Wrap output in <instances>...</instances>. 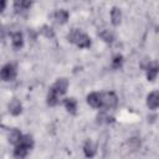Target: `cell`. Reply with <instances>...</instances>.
Returning <instances> with one entry per match:
<instances>
[{"instance_id":"cell-1","label":"cell","mask_w":159,"mask_h":159,"mask_svg":"<svg viewBox=\"0 0 159 159\" xmlns=\"http://www.w3.org/2000/svg\"><path fill=\"white\" fill-rule=\"evenodd\" d=\"M67 40L72 43H76L80 48H87L91 46V39L78 29H72L67 35Z\"/></svg>"},{"instance_id":"cell-2","label":"cell","mask_w":159,"mask_h":159,"mask_svg":"<svg viewBox=\"0 0 159 159\" xmlns=\"http://www.w3.org/2000/svg\"><path fill=\"white\" fill-rule=\"evenodd\" d=\"M117 102H118V98L117 96L114 94V92H104L102 93V99H101V103H102V108H113L117 106Z\"/></svg>"},{"instance_id":"cell-3","label":"cell","mask_w":159,"mask_h":159,"mask_svg":"<svg viewBox=\"0 0 159 159\" xmlns=\"http://www.w3.org/2000/svg\"><path fill=\"white\" fill-rule=\"evenodd\" d=\"M16 77V67L12 63H6L1 68V78L4 81H12Z\"/></svg>"},{"instance_id":"cell-4","label":"cell","mask_w":159,"mask_h":159,"mask_svg":"<svg viewBox=\"0 0 159 159\" xmlns=\"http://www.w3.org/2000/svg\"><path fill=\"white\" fill-rule=\"evenodd\" d=\"M101 99H102V93L98 92H92L87 96V103L93 108H101L102 106Z\"/></svg>"},{"instance_id":"cell-5","label":"cell","mask_w":159,"mask_h":159,"mask_svg":"<svg viewBox=\"0 0 159 159\" xmlns=\"http://www.w3.org/2000/svg\"><path fill=\"white\" fill-rule=\"evenodd\" d=\"M67 87H68V81H67L66 78H58V80L53 83V86H52V88H53L60 96L66 93Z\"/></svg>"},{"instance_id":"cell-6","label":"cell","mask_w":159,"mask_h":159,"mask_svg":"<svg viewBox=\"0 0 159 159\" xmlns=\"http://www.w3.org/2000/svg\"><path fill=\"white\" fill-rule=\"evenodd\" d=\"M147 104L150 109H157L159 107V92L154 91L148 94L147 97Z\"/></svg>"},{"instance_id":"cell-7","label":"cell","mask_w":159,"mask_h":159,"mask_svg":"<svg viewBox=\"0 0 159 159\" xmlns=\"http://www.w3.org/2000/svg\"><path fill=\"white\" fill-rule=\"evenodd\" d=\"M21 138H22V134L20 133V130H19V129H16V128L10 129V133H9V137H7V139H9V143H10V144L17 145V144L20 143Z\"/></svg>"},{"instance_id":"cell-8","label":"cell","mask_w":159,"mask_h":159,"mask_svg":"<svg viewBox=\"0 0 159 159\" xmlns=\"http://www.w3.org/2000/svg\"><path fill=\"white\" fill-rule=\"evenodd\" d=\"M21 111H22V106H21L20 101L16 99V98H14V99L9 103V112H10L12 116H19V114L21 113Z\"/></svg>"},{"instance_id":"cell-9","label":"cell","mask_w":159,"mask_h":159,"mask_svg":"<svg viewBox=\"0 0 159 159\" xmlns=\"http://www.w3.org/2000/svg\"><path fill=\"white\" fill-rule=\"evenodd\" d=\"M83 152H84V155L87 158H93L96 155V153H97V147L91 140H87L84 147H83Z\"/></svg>"},{"instance_id":"cell-10","label":"cell","mask_w":159,"mask_h":159,"mask_svg":"<svg viewBox=\"0 0 159 159\" xmlns=\"http://www.w3.org/2000/svg\"><path fill=\"white\" fill-rule=\"evenodd\" d=\"M53 17H55V20H56L57 24H61V25H62V24L67 22V20H68V12H67L66 10L61 9V10H57V11L55 12Z\"/></svg>"},{"instance_id":"cell-11","label":"cell","mask_w":159,"mask_h":159,"mask_svg":"<svg viewBox=\"0 0 159 159\" xmlns=\"http://www.w3.org/2000/svg\"><path fill=\"white\" fill-rule=\"evenodd\" d=\"M111 20H112V24L114 26L119 25L120 24V20H122V12H120V9L119 7H113L112 11H111Z\"/></svg>"},{"instance_id":"cell-12","label":"cell","mask_w":159,"mask_h":159,"mask_svg":"<svg viewBox=\"0 0 159 159\" xmlns=\"http://www.w3.org/2000/svg\"><path fill=\"white\" fill-rule=\"evenodd\" d=\"M32 5L31 1H25V0H20V1H15L14 4V7H15V11L16 12H22V11H26L27 9H30V6Z\"/></svg>"},{"instance_id":"cell-13","label":"cell","mask_w":159,"mask_h":159,"mask_svg":"<svg viewBox=\"0 0 159 159\" xmlns=\"http://www.w3.org/2000/svg\"><path fill=\"white\" fill-rule=\"evenodd\" d=\"M58 96H60V94L51 87L50 91H48V94H47V104L51 106V107L56 106V104L58 103Z\"/></svg>"},{"instance_id":"cell-14","label":"cell","mask_w":159,"mask_h":159,"mask_svg":"<svg viewBox=\"0 0 159 159\" xmlns=\"http://www.w3.org/2000/svg\"><path fill=\"white\" fill-rule=\"evenodd\" d=\"M29 150H30V149H27L26 147H24V145H21V144H17V145L15 147V149H14V157L17 158V159H22V158H25V157L27 155Z\"/></svg>"},{"instance_id":"cell-15","label":"cell","mask_w":159,"mask_h":159,"mask_svg":"<svg viewBox=\"0 0 159 159\" xmlns=\"http://www.w3.org/2000/svg\"><path fill=\"white\" fill-rule=\"evenodd\" d=\"M11 40H12V46L15 48H21L24 45V37L21 32H14L11 35Z\"/></svg>"},{"instance_id":"cell-16","label":"cell","mask_w":159,"mask_h":159,"mask_svg":"<svg viewBox=\"0 0 159 159\" xmlns=\"http://www.w3.org/2000/svg\"><path fill=\"white\" fill-rule=\"evenodd\" d=\"M63 104L66 107V109L70 113H76V108H77V102L75 98H66L63 101Z\"/></svg>"},{"instance_id":"cell-17","label":"cell","mask_w":159,"mask_h":159,"mask_svg":"<svg viewBox=\"0 0 159 159\" xmlns=\"http://www.w3.org/2000/svg\"><path fill=\"white\" fill-rule=\"evenodd\" d=\"M158 73H159V66H157V65L150 66L147 70V78H148V81H154Z\"/></svg>"},{"instance_id":"cell-18","label":"cell","mask_w":159,"mask_h":159,"mask_svg":"<svg viewBox=\"0 0 159 159\" xmlns=\"http://www.w3.org/2000/svg\"><path fill=\"white\" fill-rule=\"evenodd\" d=\"M40 34H41L42 36L47 37V39H52V37L55 36V32H53L52 27H50V26H47V25H43V26L40 29Z\"/></svg>"},{"instance_id":"cell-19","label":"cell","mask_w":159,"mask_h":159,"mask_svg":"<svg viewBox=\"0 0 159 159\" xmlns=\"http://www.w3.org/2000/svg\"><path fill=\"white\" fill-rule=\"evenodd\" d=\"M99 36L106 41V42H113L114 41V34L111 31V30H103Z\"/></svg>"},{"instance_id":"cell-20","label":"cell","mask_w":159,"mask_h":159,"mask_svg":"<svg viewBox=\"0 0 159 159\" xmlns=\"http://www.w3.org/2000/svg\"><path fill=\"white\" fill-rule=\"evenodd\" d=\"M122 65H123V57L120 55H116L112 60V67L114 70H118V68L122 67Z\"/></svg>"},{"instance_id":"cell-21","label":"cell","mask_w":159,"mask_h":159,"mask_svg":"<svg viewBox=\"0 0 159 159\" xmlns=\"http://www.w3.org/2000/svg\"><path fill=\"white\" fill-rule=\"evenodd\" d=\"M97 119H98V123H109V122H113L114 120L113 117H109V116H107L103 112L97 116Z\"/></svg>"},{"instance_id":"cell-22","label":"cell","mask_w":159,"mask_h":159,"mask_svg":"<svg viewBox=\"0 0 159 159\" xmlns=\"http://www.w3.org/2000/svg\"><path fill=\"white\" fill-rule=\"evenodd\" d=\"M128 145H129L133 150H135V149H138V148L140 147V142H139V139H138V138H132V139H129Z\"/></svg>"},{"instance_id":"cell-23","label":"cell","mask_w":159,"mask_h":159,"mask_svg":"<svg viewBox=\"0 0 159 159\" xmlns=\"http://www.w3.org/2000/svg\"><path fill=\"white\" fill-rule=\"evenodd\" d=\"M150 66H152V65H150V61H149L148 58H144V60L142 61V63H140V67H142L143 70H148Z\"/></svg>"},{"instance_id":"cell-24","label":"cell","mask_w":159,"mask_h":159,"mask_svg":"<svg viewBox=\"0 0 159 159\" xmlns=\"http://www.w3.org/2000/svg\"><path fill=\"white\" fill-rule=\"evenodd\" d=\"M5 5H6V2H5V1H2V2H1V11L5 9Z\"/></svg>"}]
</instances>
